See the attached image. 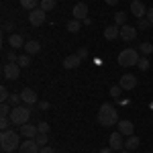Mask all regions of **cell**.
<instances>
[{
  "label": "cell",
  "mask_w": 153,
  "mask_h": 153,
  "mask_svg": "<svg viewBox=\"0 0 153 153\" xmlns=\"http://www.w3.org/2000/svg\"><path fill=\"white\" fill-rule=\"evenodd\" d=\"M96 120L102 127H114V125H118V110L114 106H110L108 102H104V104L100 106V110H98Z\"/></svg>",
  "instance_id": "cell-1"
},
{
  "label": "cell",
  "mask_w": 153,
  "mask_h": 153,
  "mask_svg": "<svg viewBox=\"0 0 153 153\" xmlns=\"http://www.w3.org/2000/svg\"><path fill=\"white\" fill-rule=\"evenodd\" d=\"M0 147H2V151H16L19 147H21V133H16V131H2V135H0Z\"/></svg>",
  "instance_id": "cell-2"
},
{
  "label": "cell",
  "mask_w": 153,
  "mask_h": 153,
  "mask_svg": "<svg viewBox=\"0 0 153 153\" xmlns=\"http://www.w3.org/2000/svg\"><path fill=\"white\" fill-rule=\"evenodd\" d=\"M29 117H31V106H12L10 114H8V118H10L12 125H16V127H21V125H25V123H29Z\"/></svg>",
  "instance_id": "cell-3"
},
{
  "label": "cell",
  "mask_w": 153,
  "mask_h": 153,
  "mask_svg": "<svg viewBox=\"0 0 153 153\" xmlns=\"http://www.w3.org/2000/svg\"><path fill=\"white\" fill-rule=\"evenodd\" d=\"M139 51L137 49H125L118 53V65L123 68H131V65H137L139 63Z\"/></svg>",
  "instance_id": "cell-4"
},
{
  "label": "cell",
  "mask_w": 153,
  "mask_h": 153,
  "mask_svg": "<svg viewBox=\"0 0 153 153\" xmlns=\"http://www.w3.org/2000/svg\"><path fill=\"white\" fill-rule=\"evenodd\" d=\"M2 76L6 78V80H19L21 78V65L19 63H4L2 65Z\"/></svg>",
  "instance_id": "cell-5"
},
{
  "label": "cell",
  "mask_w": 153,
  "mask_h": 153,
  "mask_svg": "<svg viewBox=\"0 0 153 153\" xmlns=\"http://www.w3.org/2000/svg\"><path fill=\"white\" fill-rule=\"evenodd\" d=\"M45 14L47 12L43 10V8H35V10L29 12V23L33 25V27H41V25L45 23Z\"/></svg>",
  "instance_id": "cell-6"
},
{
  "label": "cell",
  "mask_w": 153,
  "mask_h": 153,
  "mask_svg": "<svg viewBox=\"0 0 153 153\" xmlns=\"http://www.w3.org/2000/svg\"><path fill=\"white\" fill-rule=\"evenodd\" d=\"M118 86H120L123 90H133V88H137V76H133V74H125V76H120Z\"/></svg>",
  "instance_id": "cell-7"
},
{
  "label": "cell",
  "mask_w": 153,
  "mask_h": 153,
  "mask_svg": "<svg viewBox=\"0 0 153 153\" xmlns=\"http://www.w3.org/2000/svg\"><path fill=\"white\" fill-rule=\"evenodd\" d=\"M19 133L23 135L25 139H35L37 135H39V129H37L35 125H29V123H25L19 127Z\"/></svg>",
  "instance_id": "cell-8"
},
{
  "label": "cell",
  "mask_w": 153,
  "mask_h": 153,
  "mask_svg": "<svg viewBox=\"0 0 153 153\" xmlns=\"http://www.w3.org/2000/svg\"><path fill=\"white\" fill-rule=\"evenodd\" d=\"M41 151V147L37 145L35 139H27L25 143H21V147H19V153H39Z\"/></svg>",
  "instance_id": "cell-9"
},
{
  "label": "cell",
  "mask_w": 153,
  "mask_h": 153,
  "mask_svg": "<svg viewBox=\"0 0 153 153\" xmlns=\"http://www.w3.org/2000/svg\"><path fill=\"white\" fill-rule=\"evenodd\" d=\"M131 12H133L137 19H145V16H147V8H145V4H143L141 0H133V2H131Z\"/></svg>",
  "instance_id": "cell-10"
},
{
  "label": "cell",
  "mask_w": 153,
  "mask_h": 153,
  "mask_svg": "<svg viewBox=\"0 0 153 153\" xmlns=\"http://www.w3.org/2000/svg\"><path fill=\"white\" fill-rule=\"evenodd\" d=\"M21 98H23V102L27 106L37 104V92H35V90H31V88H25L23 92H21Z\"/></svg>",
  "instance_id": "cell-11"
},
{
  "label": "cell",
  "mask_w": 153,
  "mask_h": 153,
  "mask_svg": "<svg viewBox=\"0 0 153 153\" xmlns=\"http://www.w3.org/2000/svg\"><path fill=\"white\" fill-rule=\"evenodd\" d=\"M120 37H123L125 41H133V39H137V27L123 25V27H120Z\"/></svg>",
  "instance_id": "cell-12"
},
{
  "label": "cell",
  "mask_w": 153,
  "mask_h": 153,
  "mask_svg": "<svg viewBox=\"0 0 153 153\" xmlns=\"http://www.w3.org/2000/svg\"><path fill=\"white\" fill-rule=\"evenodd\" d=\"M110 149H114V151H123V147H125V141H123V135H120V133H112V135H110Z\"/></svg>",
  "instance_id": "cell-13"
},
{
  "label": "cell",
  "mask_w": 153,
  "mask_h": 153,
  "mask_svg": "<svg viewBox=\"0 0 153 153\" xmlns=\"http://www.w3.org/2000/svg\"><path fill=\"white\" fill-rule=\"evenodd\" d=\"M74 19H78V21H84V19H88V6L84 4V2H78L76 6H74Z\"/></svg>",
  "instance_id": "cell-14"
},
{
  "label": "cell",
  "mask_w": 153,
  "mask_h": 153,
  "mask_svg": "<svg viewBox=\"0 0 153 153\" xmlns=\"http://www.w3.org/2000/svg\"><path fill=\"white\" fill-rule=\"evenodd\" d=\"M133 131H135V125H133L131 120H118V133H120L123 137H125V135L131 137V135H133Z\"/></svg>",
  "instance_id": "cell-15"
},
{
  "label": "cell",
  "mask_w": 153,
  "mask_h": 153,
  "mask_svg": "<svg viewBox=\"0 0 153 153\" xmlns=\"http://www.w3.org/2000/svg\"><path fill=\"white\" fill-rule=\"evenodd\" d=\"M25 41L23 39V35H19V33H12L10 37H8V45H10L12 49H21V47H25Z\"/></svg>",
  "instance_id": "cell-16"
},
{
  "label": "cell",
  "mask_w": 153,
  "mask_h": 153,
  "mask_svg": "<svg viewBox=\"0 0 153 153\" xmlns=\"http://www.w3.org/2000/svg\"><path fill=\"white\" fill-rule=\"evenodd\" d=\"M117 37H120V27H118V25H110V27L104 29V39L112 41V39H117Z\"/></svg>",
  "instance_id": "cell-17"
},
{
  "label": "cell",
  "mask_w": 153,
  "mask_h": 153,
  "mask_svg": "<svg viewBox=\"0 0 153 153\" xmlns=\"http://www.w3.org/2000/svg\"><path fill=\"white\" fill-rule=\"evenodd\" d=\"M25 51H27V55H35V53L41 51V43L35 41V39H31V41L25 43Z\"/></svg>",
  "instance_id": "cell-18"
},
{
  "label": "cell",
  "mask_w": 153,
  "mask_h": 153,
  "mask_svg": "<svg viewBox=\"0 0 153 153\" xmlns=\"http://www.w3.org/2000/svg\"><path fill=\"white\" fill-rule=\"evenodd\" d=\"M80 61H82V59L78 57V55H68V57L61 61V65H63L65 70H74V68H78V65H80Z\"/></svg>",
  "instance_id": "cell-19"
},
{
  "label": "cell",
  "mask_w": 153,
  "mask_h": 153,
  "mask_svg": "<svg viewBox=\"0 0 153 153\" xmlns=\"http://www.w3.org/2000/svg\"><path fill=\"white\" fill-rule=\"evenodd\" d=\"M139 137H135V135H131V137H127V141H125V149L127 151H133V149H137L139 147Z\"/></svg>",
  "instance_id": "cell-20"
},
{
  "label": "cell",
  "mask_w": 153,
  "mask_h": 153,
  "mask_svg": "<svg viewBox=\"0 0 153 153\" xmlns=\"http://www.w3.org/2000/svg\"><path fill=\"white\" fill-rule=\"evenodd\" d=\"M65 29H68L70 33H78V31L82 29V21H78V19H71L70 23L65 25Z\"/></svg>",
  "instance_id": "cell-21"
},
{
  "label": "cell",
  "mask_w": 153,
  "mask_h": 153,
  "mask_svg": "<svg viewBox=\"0 0 153 153\" xmlns=\"http://www.w3.org/2000/svg\"><path fill=\"white\" fill-rule=\"evenodd\" d=\"M39 0H21V6L23 8H27V10L31 12V10H35V8H39Z\"/></svg>",
  "instance_id": "cell-22"
},
{
  "label": "cell",
  "mask_w": 153,
  "mask_h": 153,
  "mask_svg": "<svg viewBox=\"0 0 153 153\" xmlns=\"http://www.w3.org/2000/svg\"><path fill=\"white\" fill-rule=\"evenodd\" d=\"M55 0H41V4H39V8H43L45 12H51L53 8H55Z\"/></svg>",
  "instance_id": "cell-23"
},
{
  "label": "cell",
  "mask_w": 153,
  "mask_h": 153,
  "mask_svg": "<svg viewBox=\"0 0 153 153\" xmlns=\"http://www.w3.org/2000/svg\"><path fill=\"white\" fill-rule=\"evenodd\" d=\"M139 51H141L143 55H149V53H153V45L149 43V41H145V43L139 45Z\"/></svg>",
  "instance_id": "cell-24"
},
{
  "label": "cell",
  "mask_w": 153,
  "mask_h": 153,
  "mask_svg": "<svg viewBox=\"0 0 153 153\" xmlns=\"http://www.w3.org/2000/svg\"><path fill=\"white\" fill-rule=\"evenodd\" d=\"M12 110V104L10 102H2V106H0V117H8Z\"/></svg>",
  "instance_id": "cell-25"
},
{
  "label": "cell",
  "mask_w": 153,
  "mask_h": 153,
  "mask_svg": "<svg viewBox=\"0 0 153 153\" xmlns=\"http://www.w3.org/2000/svg\"><path fill=\"white\" fill-rule=\"evenodd\" d=\"M114 23H117L118 27L127 25V14H125V12H117V14H114Z\"/></svg>",
  "instance_id": "cell-26"
},
{
  "label": "cell",
  "mask_w": 153,
  "mask_h": 153,
  "mask_svg": "<svg viewBox=\"0 0 153 153\" xmlns=\"http://www.w3.org/2000/svg\"><path fill=\"white\" fill-rule=\"evenodd\" d=\"M16 63H19L21 68H29V65H31V55H27V53H25V55H21Z\"/></svg>",
  "instance_id": "cell-27"
},
{
  "label": "cell",
  "mask_w": 153,
  "mask_h": 153,
  "mask_svg": "<svg viewBox=\"0 0 153 153\" xmlns=\"http://www.w3.org/2000/svg\"><path fill=\"white\" fill-rule=\"evenodd\" d=\"M35 141H37L39 147H45V145H47V133H39L35 137Z\"/></svg>",
  "instance_id": "cell-28"
},
{
  "label": "cell",
  "mask_w": 153,
  "mask_h": 153,
  "mask_svg": "<svg viewBox=\"0 0 153 153\" xmlns=\"http://www.w3.org/2000/svg\"><path fill=\"white\" fill-rule=\"evenodd\" d=\"M137 68H139L141 71L149 70V59H147V57H141V59H139V63H137Z\"/></svg>",
  "instance_id": "cell-29"
},
{
  "label": "cell",
  "mask_w": 153,
  "mask_h": 153,
  "mask_svg": "<svg viewBox=\"0 0 153 153\" xmlns=\"http://www.w3.org/2000/svg\"><path fill=\"white\" fill-rule=\"evenodd\" d=\"M8 127H12L10 118H8V117H2V120H0V129H2V131H8Z\"/></svg>",
  "instance_id": "cell-30"
},
{
  "label": "cell",
  "mask_w": 153,
  "mask_h": 153,
  "mask_svg": "<svg viewBox=\"0 0 153 153\" xmlns=\"http://www.w3.org/2000/svg\"><path fill=\"white\" fill-rule=\"evenodd\" d=\"M151 27V21L145 16V19H139V25H137V29H149Z\"/></svg>",
  "instance_id": "cell-31"
},
{
  "label": "cell",
  "mask_w": 153,
  "mask_h": 153,
  "mask_svg": "<svg viewBox=\"0 0 153 153\" xmlns=\"http://www.w3.org/2000/svg\"><path fill=\"white\" fill-rule=\"evenodd\" d=\"M8 98H10V92L2 86V88H0V100H2V102H8Z\"/></svg>",
  "instance_id": "cell-32"
},
{
  "label": "cell",
  "mask_w": 153,
  "mask_h": 153,
  "mask_svg": "<svg viewBox=\"0 0 153 153\" xmlns=\"http://www.w3.org/2000/svg\"><path fill=\"white\" fill-rule=\"evenodd\" d=\"M8 102H10L12 106H19V102H23V98H21V94H10Z\"/></svg>",
  "instance_id": "cell-33"
},
{
  "label": "cell",
  "mask_w": 153,
  "mask_h": 153,
  "mask_svg": "<svg viewBox=\"0 0 153 153\" xmlns=\"http://www.w3.org/2000/svg\"><path fill=\"white\" fill-rule=\"evenodd\" d=\"M120 92H123V88H120V86H112V88H110V96H112V98H118Z\"/></svg>",
  "instance_id": "cell-34"
},
{
  "label": "cell",
  "mask_w": 153,
  "mask_h": 153,
  "mask_svg": "<svg viewBox=\"0 0 153 153\" xmlns=\"http://www.w3.org/2000/svg\"><path fill=\"white\" fill-rule=\"evenodd\" d=\"M6 59H8L10 63H16V61H19V57H16V53H14V49H12V51H8V55H6Z\"/></svg>",
  "instance_id": "cell-35"
},
{
  "label": "cell",
  "mask_w": 153,
  "mask_h": 153,
  "mask_svg": "<svg viewBox=\"0 0 153 153\" xmlns=\"http://www.w3.org/2000/svg\"><path fill=\"white\" fill-rule=\"evenodd\" d=\"M37 129H39V133H49V125L47 123H39Z\"/></svg>",
  "instance_id": "cell-36"
},
{
  "label": "cell",
  "mask_w": 153,
  "mask_h": 153,
  "mask_svg": "<svg viewBox=\"0 0 153 153\" xmlns=\"http://www.w3.org/2000/svg\"><path fill=\"white\" fill-rule=\"evenodd\" d=\"M76 55H78L80 59H86V57H88V49H86V47H82L80 51H78V53H76Z\"/></svg>",
  "instance_id": "cell-37"
},
{
  "label": "cell",
  "mask_w": 153,
  "mask_h": 153,
  "mask_svg": "<svg viewBox=\"0 0 153 153\" xmlns=\"http://www.w3.org/2000/svg\"><path fill=\"white\" fill-rule=\"evenodd\" d=\"M39 153H55V149H53V147H47V145H45V147H41V151Z\"/></svg>",
  "instance_id": "cell-38"
},
{
  "label": "cell",
  "mask_w": 153,
  "mask_h": 153,
  "mask_svg": "<svg viewBox=\"0 0 153 153\" xmlns=\"http://www.w3.org/2000/svg\"><path fill=\"white\" fill-rule=\"evenodd\" d=\"M49 108V102H39V110H47Z\"/></svg>",
  "instance_id": "cell-39"
},
{
  "label": "cell",
  "mask_w": 153,
  "mask_h": 153,
  "mask_svg": "<svg viewBox=\"0 0 153 153\" xmlns=\"http://www.w3.org/2000/svg\"><path fill=\"white\" fill-rule=\"evenodd\" d=\"M147 19H149V21H151V25H153V8H149V10H147Z\"/></svg>",
  "instance_id": "cell-40"
},
{
  "label": "cell",
  "mask_w": 153,
  "mask_h": 153,
  "mask_svg": "<svg viewBox=\"0 0 153 153\" xmlns=\"http://www.w3.org/2000/svg\"><path fill=\"white\" fill-rule=\"evenodd\" d=\"M98 153H114V149H110V147H106V149H100Z\"/></svg>",
  "instance_id": "cell-41"
},
{
  "label": "cell",
  "mask_w": 153,
  "mask_h": 153,
  "mask_svg": "<svg viewBox=\"0 0 153 153\" xmlns=\"http://www.w3.org/2000/svg\"><path fill=\"white\" fill-rule=\"evenodd\" d=\"M104 2H106V4H108V6H114V4H117L118 0H104Z\"/></svg>",
  "instance_id": "cell-42"
},
{
  "label": "cell",
  "mask_w": 153,
  "mask_h": 153,
  "mask_svg": "<svg viewBox=\"0 0 153 153\" xmlns=\"http://www.w3.org/2000/svg\"><path fill=\"white\" fill-rule=\"evenodd\" d=\"M118 153H129V151H127V149H123V151H118Z\"/></svg>",
  "instance_id": "cell-43"
},
{
  "label": "cell",
  "mask_w": 153,
  "mask_h": 153,
  "mask_svg": "<svg viewBox=\"0 0 153 153\" xmlns=\"http://www.w3.org/2000/svg\"><path fill=\"white\" fill-rule=\"evenodd\" d=\"M2 153H14V151H2Z\"/></svg>",
  "instance_id": "cell-44"
}]
</instances>
